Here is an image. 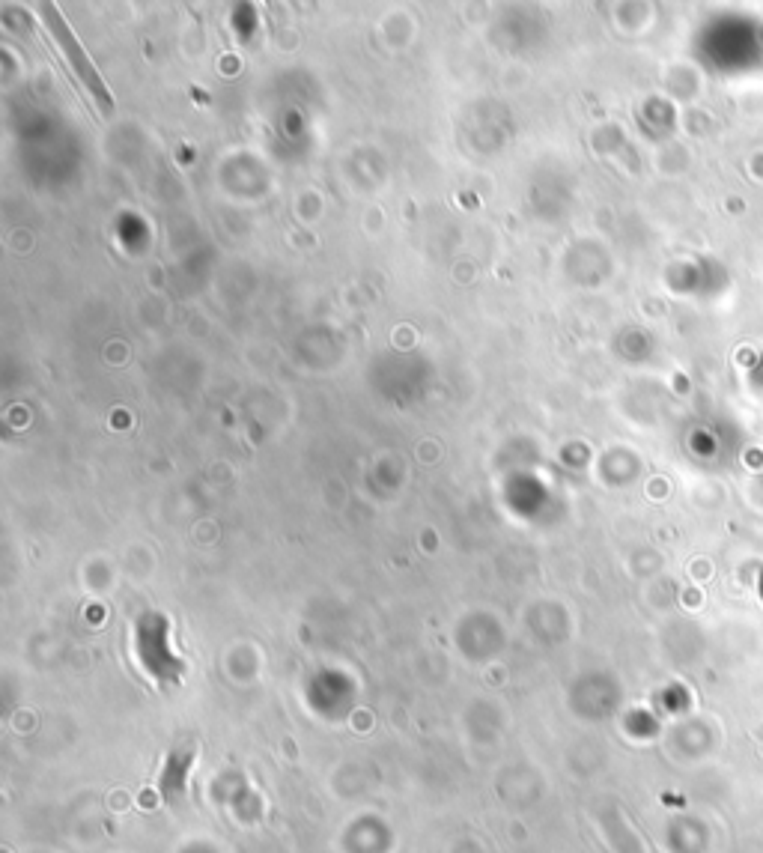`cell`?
I'll use <instances>...</instances> for the list:
<instances>
[{
  "label": "cell",
  "mask_w": 763,
  "mask_h": 853,
  "mask_svg": "<svg viewBox=\"0 0 763 853\" xmlns=\"http://www.w3.org/2000/svg\"><path fill=\"white\" fill-rule=\"evenodd\" d=\"M39 12H42V21H45V27L51 30V36H54V42L60 45V51L66 54V60L72 63V69L78 72V78L84 81V87H87V93L93 96V102L108 114L111 108H114V99H111V93H108V87H105V81H102V75L96 72V66L90 63V57L84 54V48H81V42H78V36L72 33V27L66 24V18L60 15V9L54 6V3H42L39 6Z\"/></svg>",
  "instance_id": "1"
}]
</instances>
